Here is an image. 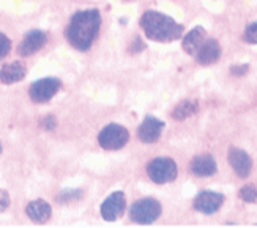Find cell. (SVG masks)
<instances>
[{
    "label": "cell",
    "mask_w": 257,
    "mask_h": 228,
    "mask_svg": "<svg viewBox=\"0 0 257 228\" xmlns=\"http://www.w3.org/2000/svg\"><path fill=\"white\" fill-rule=\"evenodd\" d=\"M10 48H11V43L10 40L4 35L2 32H0V60L5 59V57L8 55L10 52Z\"/></svg>",
    "instance_id": "ffe728a7"
},
{
    "label": "cell",
    "mask_w": 257,
    "mask_h": 228,
    "mask_svg": "<svg viewBox=\"0 0 257 228\" xmlns=\"http://www.w3.org/2000/svg\"><path fill=\"white\" fill-rule=\"evenodd\" d=\"M163 126H164V123L160 121V120H156V118H145L142 121V124L139 126L138 129V137H139V140L144 142V143H153L160 139V135H161V131H163Z\"/></svg>",
    "instance_id": "8fae6325"
},
{
    "label": "cell",
    "mask_w": 257,
    "mask_h": 228,
    "mask_svg": "<svg viewBox=\"0 0 257 228\" xmlns=\"http://www.w3.org/2000/svg\"><path fill=\"white\" fill-rule=\"evenodd\" d=\"M199 110V104L197 101H191V99H185L182 102H178L175 106V109L172 110V118L174 120H185L188 117L194 115V113Z\"/></svg>",
    "instance_id": "e0dca14e"
},
{
    "label": "cell",
    "mask_w": 257,
    "mask_h": 228,
    "mask_svg": "<svg viewBox=\"0 0 257 228\" xmlns=\"http://www.w3.org/2000/svg\"><path fill=\"white\" fill-rule=\"evenodd\" d=\"M141 27L145 33V37L160 41V43H167V41H175L182 37L183 27L180 24L166 16L160 11H145L141 18Z\"/></svg>",
    "instance_id": "7a4b0ae2"
},
{
    "label": "cell",
    "mask_w": 257,
    "mask_h": 228,
    "mask_svg": "<svg viewBox=\"0 0 257 228\" xmlns=\"http://www.w3.org/2000/svg\"><path fill=\"white\" fill-rule=\"evenodd\" d=\"M0 150H2V146H0Z\"/></svg>",
    "instance_id": "d4e9b609"
},
{
    "label": "cell",
    "mask_w": 257,
    "mask_h": 228,
    "mask_svg": "<svg viewBox=\"0 0 257 228\" xmlns=\"http://www.w3.org/2000/svg\"><path fill=\"white\" fill-rule=\"evenodd\" d=\"M205 30L202 27H196L188 35L183 38V49L186 51V54L189 55H196V52L199 51L200 46L205 41Z\"/></svg>",
    "instance_id": "2e32d148"
},
{
    "label": "cell",
    "mask_w": 257,
    "mask_h": 228,
    "mask_svg": "<svg viewBox=\"0 0 257 228\" xmlns=\"http://www.w3.org/2000/svg\"><path fill=\"white\" fill-rule=\"evenodd\" d=\"M221 57V46L216 40H205L196 52V59L200 65H213Z\"/></svg>",
    "instance_id": "7c38bea8"
},
{
    "label": "cell",
    "mask_w": 257,
    "mask_h": 228,
    "mask_svg": "<svg viewBox=\"0 0 257 228\" xmlns=\"http://www.w3.org/2000/svg\"><path fill=\"white\" fill-rule=\"evenodd\" d=\"M229 164L232 165L233 172H235L240 178H248L251 170H252V159L248 156L246 151L240 150V148L232 146L227 154Z\"/></svg>",
    "instance_id": "ba28073f"
},
{
    "label": "cell",
    "mask_w": 257,
    "mask_h": 228,
    "mask_svg": "<svg viewBox=\"0 0 257 228\" xmlns=\"http://www.w3.org/2000/svg\"><path fill=\"white\" fill-rule=\"evenodd\" d=\"M26 212L35 223H46L51 219V206L44 200H33L27 204Z\"/></svg>",
    "instance_id": "5bb4252c"
},
{
    "label": "cell",
    "mask_w": 257,
    "mask_h": 228,
    "mask_svg": "<svg viewBox=\"0 0 257 228\" xmlns=\"http://www.w3.org/2000/svg\"><path fill=\"white\" fill-rule=\"evenodd\" d=\"M46 33L41 30H32L24 37V40L21 41V44L18 46V51L22 57H29L32 54H35L37 51H40L44 44H46Z\"/></svg>",
    "instance_id": "30bf717a"
},
{
    "label": "cell",
    "mask_w": 257,
    "mask_h": 228,
    "mask_svg": "<svg viewBox=\"0 0 257 228\" xmlns=\"http://www.w3.org/2000/svg\"><path fill=\"white\" fill-rule=\"evenodd\" d=\"M191 172L199 178H207L216 173V162L210 154H202L193 159Z\"/></svg>",
    "instance_id": "9a60e30c"
},
{
    "label": "cell",
    "mask_w": 257,
    "mask_h": 228,
    "mask_svg": "<svg viewBox=\"0 0 257 228\" xmlns=\"http://www.w3.org/2000/svg\"><path fill=\"white\" fill-rule=\"evenodd\" d=\"M244 41H248L249 44H257V22H252L244 30Z\"/></svg>",
    "instance_id": "d6986e66"
},
{
    "label": "cell",
    "mask_w": 257,
    "mask_h": 228,
    "mask_svg": "<svg viewBox=\"0 0 257 228\" xmlns=\"http://www.w3.org/2000/svg\"><path fill=\"white\" fill-rule=\"evenodd\" d=\"M249 70V66L248 65H238V66H232L230 68V73L233 76H243V74H246Z\"/></svg>",
    "instance_id": "7402d4cb"
},
{
    "label": "cell",
    "mask_w": 257,
    "mask_h": 228,
    "mask_svg": "<svg viewBox=\"0 0 257 228\" xmlns=\"http://www.w3.org/2000/svg\"><path fill=\"white\" fill-rule=\"evenodd\" d=\"M8 204H10V197H8V193L5 190L0 189V212L5 211L8 208Z\"/></svg>",
    "instance_id": "44dd1931"
},
{
    "label": "cell",
    "mask_w": 257,
    "mask_h": 228,
    "mask_svg": "<svg viewBox=\"0 0 257 228\" xmlns=\"http://www.w3.org/2000/svg\"><path fill=\"white\" fill-rule=\"evenodd\" d=\"M222 203H224V195L216 192H202L194 200V209L204 214H213L216 212Z\"/></svg>",
    "instance_id": "9c48e42d"
},
{
    "label": "cell",
    "mask_w": 257,
    "mask_h": 228,
    "mask_svg": "<svg viewBox=\"0 0 257 228\" xmlns=\"http://www.w3.org/2000/svg\"><path fill=\"white\" fill-rule=\"evenodd\" d=\"M240 197L246 203H255L257 201V184H246L244 187H241Z\"/></svg>",
    "instance_id": "ac0fdd59"
},
{
    "label": "cell",
    "mask_w": 257,
    "mask_h": 228,
    "mask_svg": "<svg viewBox=\"0 0 257 228\" xmlns=\"http://www.w3.org/2000/svg\"><path fill=\"white\" fill-rule=\"evenodd\" d=\"M125 2H131V0H125Z\"/></svg>",
    "instance_id": "cb8c5ba5"
},
{
    "label": "cell",
    "mask_w": 257,
    "mask_h": 228,
    "mask_svg": "<svg viewBox=\"0 0 257 228\" xmlns=\"http://www.w3.org/2000/svg\"><path fill=\"white\" fill-rule=\"evenodd\" d=\"M99 26H101V15L98 10H84L77 11L71 18L68 29H66V38L73 48L79 51H87L95 41Z\"/></svg>",
    "instance_id": "6da1fadb"
},
{
    "label": "cell",
    "mask_w": 257,
    "mask_h": 228,
    "mask_svg": "<svg viewBox=\"0 0 257 228\" xmlns=\"http://www.w3.org/2000/svg\"><path fill=\"white\" fill-rule=\"evenodd\" d=\"M126 208V198L121 192H115L101 204V217L107 222L117 220Z\"/></svg>",
    "instance_id": "52a82bcc"
},
{
    "label": "cell",
    "mask_w": 257,
    "mask_h": 228,
    "mask_svg": "<svg viewBox=\"0 0 257 228\" xmlns=\"http://www.w3.org/2000/svg\"><path fill=\"white\" fill-rule=\"evenodd\" d=\"M26 77V66L21 62H11L0 68V82L2 84H15Z\"/></svg>",
    "instance_id": "4fadbf2b"
},
{
    "label": "cell",
    "mask_w": 257,
    "mask_h": 228,
    "mask_svg": "<svg viewBox=\"0 0 257 228\" xmlns=\"http://www.w3.org/2000/svg\"><path fill=\"white\" fill-rule=\"evenodd\" d=\"M161 214V204L153 198H142L138 200L130 209V217L133 222L141 225H150Z\"/></svg>",
    "instance_id": "3957f363"
},
{
    "label": "cell",
    "mask_w": 257,
    "mask_h": 228,
    "mask_svg": "<svg viewBox=\"0 0 257 228\" xmlns=\"http://www.w3.org/2000/svg\"><path fill=\"white\" fill-rule=\"evenodd\" d=\"M41 124H43L44 129H54L55 128V118L52 115H49L41 121Z\"/></svg>",
    "instance_id": "603a6c76"
},
{
    "label": "cell",
    "mask_w": 257,
    "mask_h": 228,
    "mask_svg": "<svg viewBox=\"0 0 257 228\" xmlns=\"http://www.w3.org/2000/svg\"><path fill=\"white\" fill-rule=\"evenodd\" d=\"M60 87H62V82L59 79H54V77L40 79V81L32 84V87L29 90V95L33 102L43 104V102H48L52 96L57 95Z\"/></svg>",
    "instance_id": "8992f818"
},
{
    "label": "cell",
    "mask_w": 257,
    "mask_h": 228,
    "mask_svg": "<svg viewBox=\"0 0 257 228\" xmlns=\"http://www.w3.org/2000/svg\"><path fill=\"white\" fill-rule=\"evenodd\" d=\"M147 175L156 184H167L177 178V164L169 157L153 159L147 165Z\"/></svg>",
    "instance_id": "277c9868"
},
{
    "label": "cell",
    "mask_w": 257,
    "mask_h": 228,
    "mask_svg": "<svg viewBox=\"0 0 257 228\" xmlns=\"http://www.w3.org/2000/svg\"><path fill=\"white\" fill-rule=\"evenodd\" d=\"M130 140V132L126 131V128H123L121 124H109L106 126L101 132H99L98 142L99 146L104 148L107 151H115L123 148Z\"/></svg>",
    "instance_id": "5b68a950"
}]
</instances>
